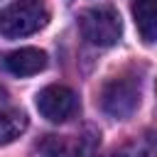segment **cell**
Segmentation results:
<instances>
[{"instance_id": "1", "label": "cell", "mask_w": 157, "mask_h": 157, "mask_svg": "<svg viewBox=\"0 0 157 157\" xmlns=\"http://www.w3.org/2000/svg\"><path fill=\"white\" fill-rule=\"evenodd\" d=\"M47 22H49V10L44 0H15L0 10V34L7 39L34 34Z\"/></svg>"}, {"instance_id": "2", "label": "cell", "mask_w": 157, "mask_h": 157, "mask_svg": "<svg viewBox=\"0 0 157 157\" xmlns=\"http://www.w3.org/2000/svg\"><path fill=\"white\" fill-rule=\"evenodd\" d=\"M78 27H81L83 39L93 47H113L120 39V32H123L120 15L110 5L83 10L81 17H78Z\"/></svg>"}, {"instance_id": "3", "label": "cell", "mask_w": 157, "mask_h": 157, "mask_svg": "<svg viewBox=\"0 0 157 157\" xmlns=\"http://www.w3.org/2000/svg\"><path fill=\"white\" fill-rule=\"evenodd\" d=\"M140 105V83L132 76H113L101 88V108L110 118L125 120Z\"/></svg>"}, {"instance_id": "4", "label": "cell", "mask_w": 157, "mask_h": 157, "mask_svg": "<svg viewBox=\"0 0 157 157\" xmlns=\"http://www.w3.org/2000/svg\"><path fill=\"white\" fill-rule=\"evenodd\" d=\"M37 110L49 123H64L78 110V98L69 86L52 83L37 93Z\"/></svg>"}, {"instance_id": "5", "label": "cell", "mask_w": 157, "mask_h": 157, "mask_svg": "<svg viewBox=\"0 0 157 157\" xmlns=\"http://www.w3.org/2000/svg\"><path fill=\"white\" fill-rule=\"evenodd\" d=\"M2 64L15 76H34L47 69V54L34 47H22L2 56Z\"/></svg>"}, {"instance_id": "6", "label": "cell", "mask_w": 157, "mask_h": 157, "mask_svg": "<svg viewBox=\"0 0 157 157\" xmlns=\"http://www.w3.org/2000/svg\"><path fill=\"white\" fill-rule=\"evenodd\" d=\"M155 5H157L155 0H135L132 2L135 25L147 44H152L157 39V7Z\"/></svg>"}, {"instance_id": "7", "label": "cell", "mask_w": 157, "mask_h": 157, "mask_svg": "<svg viewBox=\"0 0 157 157\" xmlns=\"http://www.w3.org/2000/svg\"><path fill=\"white\" fill-rule=\"evenodd\" d=\"M27 115L17 108H7L0 110V145H10L15 142L25 130H27Z\"/></svg>"}, {"instance_id": "8", "label": "cell", "mask_w": 157, "mask_h": 157, "mask_svg": "<svg viewBox=\"0 0 157 157\" xmlns=\"http://www.w3.org/2000/svg\"><path fill=\"white\" fill-rule=\"evenodd\" d=\"M42 155H44V157H71L69 147H66L61 140H56V137H49V140L42 145Z\"/></svg>"}, {"instance_id": "9", "label": "cell", "mask_w": 157, "mask_h": 157, "mask_svg": "<svg viewBox=\"0 0 157 157\" xmlns=\"http://www.w3.org/2000/svg\"><path fill=\"white\" fill-rule=\"evenodd\" d=\"M101 157H125V155H115V152H110V155H101Z\"/></svg>"}]
</instances>
